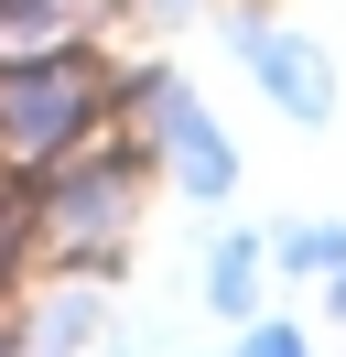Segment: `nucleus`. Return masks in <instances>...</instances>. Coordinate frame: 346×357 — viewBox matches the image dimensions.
<instances>
[{"mask_svg":"<svg viewBox=\"0 0 346 357\" xmlns=\"http://www.w3.org/2000/svg\"><path fill=\"white\" fill-rule=\"evenodd\" d=\"M238 66H249V87L271 98L281 119H336V76H324V54L303 44V33H281V22H260V11H238Z\"/></svg>","mask_w":346,"mask_h":357,"instance_id":"4","label":"nucleus"},{"mask_svg":"<svg viewBox=\"0 0 346 357\" xmlns=\"http://www.w3.org/2000/svg\"><path fill=\"white\" fill-rule=\"evenodd\" d=\"M227 357H314V347H303V325H271V314H249Z\"/></svg>","mask_w":346,"mask_h":357,"instance_id":"10","label":"nucleus"},{"mask_svg":"<svg viewBox=\"0 0 346 357\" xmlns=\"http://www.w3.org/2000/svg\"><path fill=\"white\" fill-rule=\"evenodd\" d=\"M86 33V0H0V54H54Z\"/></svg>","mask_w":346,"mask_h":357,"instance_id":"8","label":"nucleus"},{"mask_svg":"<svg viewBox=\"0 0 346 357\" xmlns=\"http://www.w3.org/2000/svg\"><path fill=\"white\" fill-rule=\"evenodd\" d=\"M43 271V217H33V174L0 162V303H22V282Z\"/></svg>","mask_w":346,"mask_h":357,"instance_id":"7","label":"nucleus"},{"mask_svg":"<svg viewBox=\"0 0 346 357\" xmlns=\"http://www.w3.org/2000/svg\"><path fill=\"white\" fill-rule=\"evenodd\" d=\"M260 282H271V238H249V227H227V238L206 249V314H227V325H249V314H260Z\"/></svg>","mask_w":346,"mask_h":357,"instance_id":"6","label":"nucleus"},{"mask_svg":"<svg viewBox=\"0 0 346 357\" xmlns=\"http://www.w3.org/2000/svg\"><path fill=\"white\" fill-rule=\"evenodd\" d=\"M0 357H22V335H11V314H0Z\"/></svg>","mask_w":346,"mask_h":357,"instance_id":"12","label":"nucleus"},{"mask_svg":"<svg viewBox=\"0 0 346 357\" xmlns=\"http://www.w3.org/2000/svg\"><path fill=\"white\" fill-rule=\"evenodd\" d=\"M86 11H98V0H86Z\"/></svg>","mask_w":346,"mask_h":357,"instance_id":"13","label":"nucleus"},{"mask_svg":"<svg viewBox=\"0 0 346 357\" xmlns=\"http://www.w3.org/2000/svg\"><path fill=\"white\" fill-rule=\"evenodd\" d=\"M98 130H119V54L108 44H54V54H0V162L43 174V162L86 152Z\"/></svg>","mask_w":346,"mask_h":357,"instance_id":"2","label":"nucleus"},{"mask_svg":"<svg viewBox=\"0 0 346 357\" xmlns=\"http://www.w3.org/2000/svg\"><path fill=\"white\" fill-rule=\"evenodd\" d=\"M151 141L130 130H98L86 152H65V162H43L33 174V217H43V271H98V282H119V260H130V227H141V206H151Z\"/></svg>","mask_w":346,"mask_h":357,"instance_id":"1","label":"nucleus"},{"mask_svg":"<svg viewBox=\"0 0 346 357\" xmlns=\"http://www.w3.org/2000/svg\"><path fill=\"white\" fill-rule=\"evenodd\" d=\"M11 335H22V357H98V335H108V292H98V271H54L43 292H22Z\"/></svg>","mask_w":346,"mask_h":357,"instance_id":"5","label":"nucleus"},{"mask_svg":"<svg viewBox=\"0 0 346 357\" xmlns=\"http://www.w3.org/2000/svg\"><path fill=\"white\" fill-rule=\"evenodd\" d=\"M119 119L151 141V162H163L173 195H195V206H227L238 195V141L216 130V109L173 66H119Z\"/></svg>","mask_w":346,"mask_h":357,"instance_id":"3","label":"nucleus"},{"mask_svg":"<svg viewBox=\"0 0 346 357\" xmlns=\"http://www.w3.org/2000/svg\"><path fill=\"white\" fill-rule=\"evenodd\" d=\"M271 260H281V271H303V282H336V271H346V227H281Z\"/></svg>","mask_w":346,"mask_h":357,"instance_id":"9","label":"nucleus"},{"mask_svg":"<svg viewBox=\"0 0 346 357\" xmlns=\"http://www.w3.org/2000/svg\"><path fill=\"white\" fill-rule=\"evenodd\" d=\"M324 303H336V325H346V271H336V282H324Z\"/></svg>","mask_w":346,"mask_h":357,"instance_id":"11","label":"nucleus"}]
</instances>
